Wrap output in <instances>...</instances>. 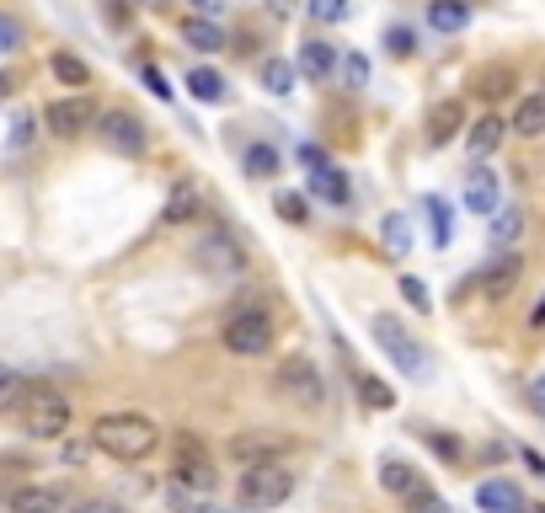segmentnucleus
I'll use <instances>...</instances> for the list:
<instances>
[{
	"mask_svg": "<svg viewBox=\"0 0 545 513\" xmlns=\"http://www.w3.org/2000/svg\"><path fill=\"white\" fill-rule=\"evenodd\" d=\"M91 444H97L102 455L134 465V460H150L155 449H161V423L145 412H107L91 423Z\"/></svg>",
	"mask_w": 545,
	"mask_h": 513,
	"instance_id": "f257e3e1",
	"label": "nucleus"
},
{
	"mask_svg": "<svg viewBox=\"0 0 545 513\" xmlns=\"http://www.w3.org/2000/svg\"><path fill=\"white\" fill-rule=\"evenodd\" d=\"M289 497H294V471H289V460L241 465V481H236L241 513H273L278 503H289Z\"/></svg>",
	"mask_w": 545,
	"mask_h": 513,
	"instance_id": "f03ea898",
	"label": "nucleus"
},
{
	"mask_svg": "<svg viewBox=\"0 0 545 513\" xmlns=\"http://www.w3.org/2000/svg\"><path fill=\"white\" fill-rule=\"evenodd\" d=\"M17 417H22V433H27V439H65V428H70V401H65V391H54V385H27Z\"/></svg>",
	"mask_w": 545,
	"mask_h": 513,
	"instance_id": "7ed1b4c3",
	"label": "nucleus"
},
{
	"mask_svg": "<svg viewBox=\"0 0 545 513\" xmlns=\"http://www.w3.org/2000/svg\"><path fill=\"white\" fill-rule=\"evenodd\" d=\"M171 481L188 492H214L220 487V471H214V449L198 439V433H171Z\"/></svg>",
	"mask_w": 545,
	"mask_h": 513,
	"instance_id": "20e7f679",
	"label": "nucleus"
},
{
	"mask_svg": "<svg viewBox=\"0 0 545 513\" xmlns=\"http://www.w3.org/2000/svg\"><path fill=\"white\" fill-rule=\"evenodd\" d=\"M220 342L236 359H262V353H273V342H278V321H273V310H262V305H241L236 316L225 321V332Z\"/></svg>",
	"mask_w": 545,
	"mask_h": 513,
	"instance_id": "39448f33",
	"label": "nucleus"
},
{
	"mask_svg": "<svg viewBox=\"0 0 545 513\" xmlns=\"http://www.w3.org/2000/svg\"><path fill=\"white\" fill-rule=\"evenodd\" d=\"M369 326H375V342L385 348V359H391L401 375H407V380H428V353H423V342H417L407 326H401L396 316H385V310Z\"/></svg>",
	"mask_w": 545,
	"mask_h": 513,
	"instance_id": "423d86ee",
	"label": "nucleus"
},
{
	"mask_svg": "<svg viewBox=\"0 0 545 513\" xmlns=\"http://www.w3.org/2000/svg\"><path fill=\"white\" fill-rule=\"evenodd\" d=\"M273 385L284 401H300V407H321L326 391H321V369L305 359V353H289L284 364L273 369Z\"/></svg>",
	"mask_w": 545,
	"mask_h": 513,
	"instance_id": "0eeeda50",
	"label": "nucleus"
},
{
	"mask_svg": "<svg viewBox=\"0 0 545 513\" xmlns=\"http://www.w3.org/2000/svg\"><path fill=\"white\" fill-rule=\"evenodd\" d=\"M198 262H204V273H214V278H241L246 273V252H241V241L230 236L225 225L204 230V241H198Z\"/></svg>",
	"mask_w": 545,
	"mask_h": 513,
	"instance_id": "6e6552de",
	"label": "nucleus"
},
{
	"mask_svg": "<svg viewBox=\"0 0 545 513\" xmlns=\"http://www.w3.org/2000/svg\"><path fill=\"white\" fill-rule=\"evenodd\" d=\"M97 118L102 113H97V102H91L86 91H81V97H59V102L43 107V129L59 134V139H75V134L97 129Z\"/></svg>",
	"mask_w": 545,
	"mask_h": 513,
	"instance_id": "1a4fd4ad",
	"label": "nucleus"
},
{
	"mask_svg": "<svg viewBox=\"0 0 545 513\" xmlns=\"http://www.w3.org/2000/svg\"><path fill=\"white\" fill-rule=\"evenodd\" d=\"M97 134H102V145L118 150V155H145V145H150L145 118H139V113H123V107H113V113L97 118Z\"/></svg>",
	"mask_w": 545,
	"mask_h": 513,
	"instance_id": "9d476101",
	"label": "nucleus"
},
{
	"mask_svg": "<svg viewBox=\"0 0 545 513\" xmlns=\"http://www.w3.org/2000/svg\"><path fill=\"white\" fill-rule=\"evenodd\" d=\"M519 278H524V257H519V252H503V257H492L465 289H476L481 300H508Z\"/></svg>",
	"mask_w": 545,
	"mask_h": 513,
	"instance_id": "9b49d317",
	"label": "nucleus"
},
{
	"mask_svg": "<svg viewBox=\"0 0 545 513\" xmlns=\"http://www.w3.org/2000/svg\"><path fill=\"white\" fill-rule=\"evenodd\" d=\"M65 503H70V492L59 481H33V487H17L6 497L11 513H65Z\"/></svg>",
	"mask_w": 545,
	"mask_h": 513,
	"instance_id": "f8f14e48",
	"label": "nucleus"
},
{
	"mask_svg": "<svg viewBox=\"0 0 545 513\" xmlns=\"http://www.w3.org/2000/svg\"><path fill=\"white\" fill-rule=\"evenodd\" d=\"M460 129H465V102L444 97V102H433V107H428V123H423L428 150H444V145H449V139H455Z\"/></svg>",
	"mask_w": 545,
	"mask_h": 513,
	"instance_id": "ddd939ff",
	"label": "nucleus"
},
{
	"mask_svg": "<svg viewBox=\"0 0 545 513\" xmlns=\"http://www.w3.org/2000/svg\"><path fill=\"white\" fill-rule=\"evenodd\" d=\"M198 214H209V198H204V188H198L193 177H182L177 188L166 193V209H161V220H166V225H193Z\"/></svg>",
	"mask_w": 545,
	"mask_h": 513,
	"instance_id": "4468645a",
	"label": "nucleus"
},
{
	"mask_svg": "<svg viewBox=\"0 0 545 513\" xmlns=\"http://www.w3.org/2000/svg\"><path fill=\"white\" fill-rule=\"evenodd\" d=\"M497 204H503L497 171L492 166H471V171H465V209H471V214H492Z\"/></svg>",
	"mask_w": 545,
	"mask_h": 513,
	"instance_id": "2eb2a0df",
	"label": "nucleus"
},
{
	"mask_svg": "<svg viewBox=\"0 0 545 513\" xmlns=\"http://www.w3.org/2000/svg\"><path fill=\"white\" fill-rule=\"evenodd\" d=\"M289 439H273V433H236L230 439V455H236L241 465H257V460H284L289 455Z\"/></svg>",
	"mask_w": 545,
	"mask_h": 513,
	"instance_id": "dca6fc26",
	"label": "nucleus"
},
{
	"mask_svg": "<svg viewBox=\"0 0 545 513\" xmlns=\"http://www.w3.org/2000/svg\"><path fill=\"white\" fill-rule=\"evenodd\" d=\"M294 70L305 75V81H332L337 75V49L326 38H305L300 43V59H294Z\"/></svg>",
	"mask_w": 545,
	"mask_h": 513,
	"instance_id": "f3484780",
	"label": "nucleus"
},
{
	"mask_svg": "<svg viewBox=\"0 0 545 513\" xmlns=\"http://www.w3.org/2000/svg\"><path fill=\"white\" fill-rule=\"evenodd\" d=\"M476 508L481 513H524V492L513 487V481H481L476 487Z\"/></svg>",
	"mask_w": 545,
	"mask_h": 513,
	"instance_id": "a211bd4d",
	"label": "nucleus"
},
{
	"mask_svg": "<svg viewBox=\"0 0 545 513\" xmlns=\"http://www.w3.org/2000/svg\"><path fill=\"white\" fill-rule=\"evenodd\" d=\"M380 487H385V492H396V497H407V503H412V497H423V492H428V481L417 476L407 460H385V465H380Z\"/></svg>",
	"mask_w": 545,
	"mask_h": 513,
	"instance_id": "6ab92c4d",
	"label": "nucleus"
},
{
	"mask_svg": "<svg viewBox=\"0 0 545 513\" xmlns=\"http://www.w3.org/2000/svg\"><path fill=\"white\" fill-rule=\"evenodd\" d=\"M310 193L342 209V204H348V198H353V188H348V171H337L332 161H326V166H316V171H310Z\"/></svg>",
	"mask_w": 545,
	"mask_h": 513,
	"instance_id": "aec40b11",
	"label": "nucleus"
},
{
	"mask_svg": "<svg viewBox=\"0 0 545 513\" xmlns=\"http://www.w3.org/2000/svg\"><path fill=\"white\" fill-rule=\"evenodd\" d=\"M428 27L433 33H460V27H471V0H428Z\"/></svg>",
	"mask_w": 545,
	"mask_h": 513,
	"instance_id": "412c9836",
	"label": "nucleus"
},
{
	"mask_svg": "<svg viewBox=\"0 0 545 513\" xmlns=\"http://www.w3.org/2000/svg\"><path fill=\"white\" fill-rule=\"evenodd\" d=\"M182 43L198 54H214V49H225V33H220V22L214 17H188L182 22Z\"/></svg>",
	"mask_w": 545,
	"mask_h": 513,
	"instance_id": "4be33fe9",
	"label": "nucleus"
},
{
	"mask_svg": "<svg viewBox=\"0 0 545 513\" xmlns=\"http://www.w3.org/2000/svg\"><path fill=\"white\" fill-rule=\"evenodd\" d=\"M503 134H508V123L487 113V118H476L471 129H465V145H471V155H492L497 145H503Z\"/></svg>",
	"mask_w": 545,
	"mask_h": 513,
	"instance_id": "5701e85b",
	"label": "nucleus"
},
{
	"mask_svg": "<svg viewBox=\"0 0 545 513\" xmlns=\"http://www.w3.org/2000/svg\"><path fill=\"white\" fill-rule=\"evenodd\" d=\"M487 220H492V246H497V252H508V246L524 236V209H503V204H497Z\"/></svg>",
	"mask_w": 545,
	"mask_h": 513,
	"instance_id": "b1692460",
	"label": "nucleus"
},
{
	"mask_svg": "<svg viewBox=\"0 0 545 513\" xmlns=\"http://www.w3.org/2000/svg\"><path fill=\"white\" fill-rule=\"evenodd\" d=\"M513 134H545V91H535V97H524L519 107H513V123H508Z\"/></svg>",
	"mask_w": 545,
	"mask_h": 513,
	"instance_id": "393cba45",
	"label": "nucleus"
},
{
	"mask_svg": "<svg viewBox=\"0 0 545 513\" xmlns=\"http://www.w3.org/2000/svg\"><path fill=\"white\" fill-rule=\"evenodd\" d=\"M188 91H193L198 102H225V97H230L225 75H220V70H209V65H198V70L188 75Z\"/></svg>",
	"mask_w": 545,
	"mask_h": 513,
	"instance_id": "a878e982",
	"label": "nucleus"
},
{
	"mask_svg": "<svg viewBox=\"0 0 545 513\" xmlns=\"http://www.w3.org/2000/svg\"><path fill=\"white\" fill-rule=\"evenodd\" d=\"M380 241H385V252H391V257H407V252H412V225H407V214H385V220H380Z\"/></svg>",
	"mask_w": 545,
	"mask_h": 513,
	"instance_id": "bb28decb",
	"label": "nucleus"
},
{
	"mask_svg": "<svg viewBox=\"0 0 545 513\" xmlns=\"http://www.w3.org/2000/svg\"><path fill=\"white\" fill-rule=\"evenodd\" d=\"M358 401H364L369 412H391L396 407V391L380 375H358Z\"/></svg>",
	"mask_w": 545,
	"mask_h": 513,
	"instance_id": "cd10ccee",
	"label": "nucleus"
},
{
	"mask_svg": "<svg viewBox=\"0 0 545 513\" xmlns=\"http://www.w3.org/2000/svg\"><path fill=\"white\" fill-rule=\"evenodd\" d=\"M294 81H300V70H294V59H268L262 65V86L273 91V97H289Z\"/></svg>",
	"mask_w": 545,
	"mask_h": 513,
	"instance_id": "c85d7f7f",
	"label": "nucleus"
},
{
	"mask_svg": "<svg viewBox=\"0 0 545 513\" xmlns=\"http://www.w3.org/2000/svg\"><path fill=\"white\" fill-rule=\"evenodd\" d=\"M508 91H513V70H508V65H492V70H481V75H476V97L503 102Z\"/></svg>",
	"mask_w": 545,
	"mask_h": 513,
	"instance_id": "c756f323",
	"label": "nucleus"
},
{
	"mask_svg": "<svg viewBox=\"0 0 545 513\" xmlns=\"http://www.w3.org/2000/svg\"><path fill=\"white\" fill-rule=\"evenodd\" d=\"M49 70L59 75V81H65V86H91V70H86V59H75V54H65V49H59V54H49Z\"/></svg>",
	"mask_w": 545,
	"mask_h": 513,
	"instance_id": "7c9ffc66",
	"label": "nucleus"
},
{
	"mask_svg": "<svg viewBox=\"0 0 545 513\" xmlns=\"http://www.w3.org/2000/svg\"><path fill=\"white\" fill-rule=\"evenodd\" d=\"M22 391H27V380L11 364H0V412H17L22 407Z\"/></svg>",
	"mask_w": 545,
	"mask_h": 513,
	"instance_id": "2f4dec72",
	"label": "nucleus"
},
{
	"mask_svg": "<svg viewBox=\"0 0 545 513\" xmlns=\"http://www.w3.org/2000/svg\"><path fill=\"white\" fill-rule=\"evenodd\" d=\"M273 171H278L273 145H246V177H273Z\"/></svg>",
	"mask_w": 545,
	"mask_h": 513,
	"instance_id": "473e14b6",
	"label": "nucleus"
},
{
	"mask_svg": "<svg viewBox=\"0 0 545 513\" xmlns=\"http://www.w3.org/2000/svg\"><path fill=\"white\" fill-rule=\"evenodd\" d=\"M428 220H433V241L449 246V236H455V214H449L444 198H428Z\"/></svg>",
	"mask_w": 545,
	"mask_h": 513,
	"instance_id": "72a5a7b5",
	"label": "nucleus"
},
{
	"mask_svg": "<svg viewBox=\"0 0 545 513\" xmlns=\"http://www.w3.org/2000/svg\"><path fill=\"white\" fill-rule=\"evenodd\" d=\"M273 209L284 214L289 225H305V220H310V198H305V193H278V198H273Z\"/></svg>",
	"mask_w": 545,
	"mask_h": 513,
	"instance_id": "f704fd0d",
	"label": "nucleus"
},
{
	"mask_svg": "<svg viewBox=\"0 0 545 513\" xmlns=\"http://www.w3.org/2000/svg\"><path fill=\"white\" fill-rule=\"evenodd\" d=\"M305 17L310 22H342L348 17V0H305Z\"/></svg>",
	"mask_w": 545,
	"mask_h": 513,
	"instance_id": "c9c22d12",
	"label": "nucleus"
},
{
	"mask_svg": "<svg viewBox=\"0 0 545 513\" xmlns=\"http://www.w3.org/2000/svg\"><path fill=\"white\" fill-rule=\"evenodd\" d=\"M342 81H348V91L369 86V59L364 54H342Z\"/></svg>",
	"mask_w": 545,
	"mask_h": 513,
	"instance_id": "e433bc0d",
	"label": "nucleus"
},
{
	"mask_svg": "<svg viewBox=\"0 0 545 513\" xmlns=\"http://www.w3.org/2000/svg\"><path fill=\"white\" fill-rule=\"evenodd\" d=\"M401 294H407L412 310H428V305H433V300H428V284H423V278H412V273L401 278Z\"/></svg>",
	"mask_w": 545,
	"mask_h": 513,
	"instance_id": "4c0bfd02",
	"label": "nucleus"
},
{
	"mask_svg": "<svg viewBox=\"0 0 545 513\" xmlns=\"http://www.w3.org/2000/svg\"><path fill=\"white\" fill-rule=\"evenodd\" d=\"M11 49H22V27L11 17H0V54H11Z\"/></svg>",
	"mask_w": 545,
	"mask_h": 513,
	"instance_id": "58836bf2",
	"label": "nucleus"
},
{
	"mask_svg": "<svg viewBox=\"0 0 545 513\" xmlns=\"http://www.w3.org/2000/svg\"><path fill=\"white\" fill-rule=\"evenodd\" d=\"M139 75H145V86L155 91V97L171 102V86H166V75H161V70H155V65H139Z\"/></svg>",
	"mask_w": 545,
	"mask_h": 513,
	"instance_id": "ea45409f",
	"label": "nucleus"
},
{
	"mask_svg": "<svg viewBox=\"0 0 545 513\" xmlns=\"http://www.w3.org/2000/svg\"><path fill=\"white\" fill-rule=\"evenodd\" d=\"M385 43H391V54H412V49H417L407 27H391V33H385Z\"/></svg>",
	"mask_w": 545,
	"mask_h": 513,
	"instance_id": "a19ab883",
	"label": "nucleus"
},
{
	"mask_svg": "<svg viewBox=\"0 0 545 513\" xmlns=\"http://www.w3.org/2000/svg\"><path fill=\"white\" fill-rule=\"evenodd\" d=\"M428 444L439 449L444 460H460V439H449V433H428Z\"/></svg>",
	"mask_w": 545,
	"mask_h": 513,
	"instance_id": "79ce46f5",
	"label": "nucleus"
},
{
	"mask_svg": "<svg viewBox=\"0 0 545 513\" xmlns=\"http://www.w3.org/2000/svg\"><path fill=\"white\" fill-rule=\"evenodd\" d=\"M412 513H449V503L444 497H433V492H423V497H412Z\"/></svg>",
	"mask_w": 545,
	"mask_h": 513,
	"instance_id": "37998d69",
	"label": "nucleus"
},
{
	"mask_svg": "<svg viewBox=\"0 0 545 513\" xmlns=\"http://www.w3.org/2000/svg\"><path fill=\"white\" fill-rule=\"evenodd\" d=\"M300 166H310V171H316V166H326V155H321V145H300Z\"/></svg>",
	"mask_w": 545,
	"mask_h": 513,
	"instance_id": "c03bdc74",
	"label": "nucleus"
},
{
	"mask_svg": "<svg viewBox=\"0 0 545 513\" xmlns=\"http://www.w3.org/2000/svg\"><path fill=\"white\" fill-rule=\"evenodd\" d=\"M529 407H535V412L545 417V375H540L535 385H529Z\"/></svg>",
	"mask_w": 545,
	"mask_h": 513,
	"instance_id": "a18cd8bd",
	"label": "nucleus"
},
{
	"mask_svg": "<svg viewBox=\"0 0 545 513\" xmlns=\"http://www.w3.org/2000/svg\"><path fill=\"white\" fill-rule=\"evenodd\" d=\"M193 6H198V17H220L225 0H193Z\"/></svg>",
	"mask_w": 545,
	"mask_h": 513,
	"instance_id": "49530a36",
	"label": "nucleus"
},
{
	"mask_svg": "<svg viewBox=\"0 0 545 513\" xmlns=\"http://www.w3.org/2000/svg\"><path fill=\"white\" fill-rule=\"evenodd\" d=\"M519 455H524V465H529L535 476H545V455H535V449H519Z\"/></svg>",
	"mask_w": 545,
	"mask_h": 513,
	"instance_id": "de8ad7c7",
	"label": "nucleus"
},
{
	"mask_svg": "<svg viewBox=\"0 0 545 513\" xmlns=\"http://www.w3.org/2000/svg\"><path fill=\"white\" fill-rule=\"evenodd\" d=\"M70 513H118L113 503H81V508H70Z\"/></svg>",
	"mask_w": 545,
	"mask_h": 513,
	"instance_id": "09e8293b",
	"label": "nucleus"
},
{
	"mask_svg": "<svg viewBox=\"0 0 545 513\" xmlns=\"http://www.w3.org/2000/svg\"><path fill=\"white\" fill-rule=\"evenodd\" d=\"M529 326H545V300L535 305V316H529Z\"/></svg>",
	"mask_w": 545,
	"mask_h": 513,
	"instance_id": "8fccbe9b",
	"label": "nucleus"
},
{
	"mask_svg": "<svg viewBox=\"0 0 545 513\" xmlns=\"http://www.w3.org/2000/svg\"><path fill=\"white\" fill-rule=\"evenodd\" d=\"M0 91H11V81H6V75H0Z\"/></svg>",
	"mask_w": 545,
	"mask_h": 513,
	"instance_id": "3c124183",
	"label": "nucleus"
},
{
	"mask_svg": "<svg viewBox=\"0 0 545 513\" xmlns=\"http://www.w3.org/2000/svg\"><path fill=\"white\" fill-rule=\"evenodd\" d=\"M273 6H294V0H273Z\"/></svg>",
	"mask_w": 545,
	"mask_h": 513,
	"instance_id": "603ef678",
	"label": "nucleus"
},
{
	"mask_svg": "<svg viewBox=\"0 0 545 513\" xmlns=\"http://www.w3.org/2000/svg\"><path fill=\"white\" fill-rule=\"evenodd\" d=\"M535 513H545V508H535Z\"/></svg>",
	"mask_w": 545,
	"mask_h": 513,
	"instance_id": "864d4df0",
	"label": "nucleus"
}]
</instances>
